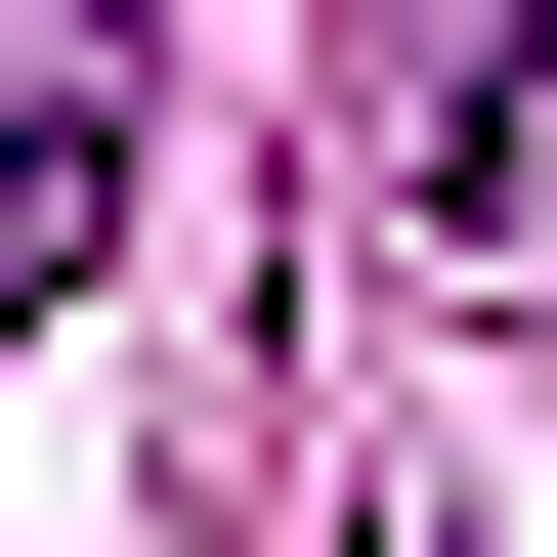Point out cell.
Segmentation results:
<instances>
[{
	"label": "cell",
	"instance_id": "7a4b0ae2",
	"mask_svg": "<svg viewBox=\"0 0 557 557\" xmlns=\"http://www.w3.org/2000/svg\"><path fill=\"white\" fill-rule=\"evenodd\" d=\"M515 44H557V0H386V172L429 214H515Z\"/></svg>",
	"mask_w": 557,
	"mask_h": 557
},
{
	"label": "cell",
	"instance_id": "6da1fadb",
	"mask_svg": "<svg viewBox=\"0 0 557 557\" xmlns=\"http://www.w3.org/2000/svg\"><path fill=\"white\" fill-rule=\"evenodd\" d=\"M129 44H172V0H0V258H86V172H129Z\"/></svg>",
	"mask_w": 557,
	"mask_h": 557
}]
</instances>
